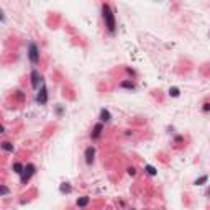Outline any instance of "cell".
<instances>
[{
    "label": "cell",
    "instance_id": "9c48e42d",
    "mask_svg": "<svg viewBox=\"0 0 210 210\" xmlns=\"http://www.w3.org/2000/svg\"><path fill=\"white\" fill-rule=\"evenodd\" d=\"M120 87L122 89H128V90H135L136 84L133 82V80H123V82H120Z\"/></svg>",
    "mask_w": 210,
    "mask_h": 210
},
{
    "label": "cell",
    "instance_id": "5b68a950",
    "mask_svg": "<svg viewBox=\"0 0 210 210\" xmlns=\"http://www.w3.org/2000/svg\"><path fill=\"white\" fill-rule=\"evenodd\" d=\"M86 164L87 166H90V164L94 163V156H95V148L94 146H89V148L86 149Z\"/></svg>",
    "mask_w": 210,
    "mask_h": 210
},
{
    "label": "cell",
    "instance_id": "e0dca14e",
    "mask_svg": "<svg viewBox=\"0 0 210 210\" xmlns=\"http://www.w3.org/2000/svg\"><path fill=\"white\" fill-rule=\"evenodd\" d=\"M8 187H5V185H2V187H0V195H2V197H3V195H7V194H8Z\"/></svg>",
    "mask_w": 210,
    "mask_h": 210
},
{
    "label": "cell",
    "instance_id": "6da1fadb",
    "mask_svg": "<svg viewBox=\"0 0 210 210\" xmlns=\"http://www.w3.org/2000/svg\"><path fill=\"white\" fill-rule=\"evenodd\" d=\"M102 18H104L105 28H107L108 33H115V30H117L115 13H113V10L110 8V5H108V3H104V5H102Z\"/></svg>",
    "mask_w": 210,
    "mask_h": 210
},
{
    "label": "cell",
    "instance_id": "44dd1931",
    "mask_svg": "<svg viewBox=\"0 0 210 210\" xmlns=\"http://www.w3.org/2000/svg\"><path fill=\"white\" fill-rule=\"evenodd\" d=\"M207 195H208V197H210V189H208V190H207Z\"/></svg>",
    "mask_w": 210,
    "mask_h": 210
},
{
    "label": "cell",
    "instance_id": "8992f818",
    "mask_svg": "<svg viewBox=\"0 0 210 210\" xmlns=\"http://www.w3.org/2000/svg\"><path fill=\"white\" fill-rule=\"evenodd\" d=\"M102 131H104V123H102V122H99V123H97L95 127H94L92 133H90L92 140H99V138H100V135H102Z\"/></svg>",
    "mask_w": 210,
    "mask_h": 210
},
{
    "label": "cell",
    "instance_id": "9a60e30c",
    "mask_svg": "<svg viewBox=\"0 0 210 210\" xmlns=\"http://www.w3.org/2000/svg\"><path fill=\"white\" fill-rule=\"evenodd\" d=\"M59 189H61V192H62V194H69V192H71L72 190V187H71V185H69V184H61V187H59Z\"/></svg>",
    "mask_w": 210,
    "mask_h": 210
},
{
    "label": "cell",
    "instance_id": "30bf717a",
    "mask_svg": "<svg viewBox=\"0 0 210 210\" xmlns=\"http://www.w3.org/2000/svg\"><path fill=\"white\" fill-rule=\"evenodd\" d=\"M89 200H90V199L87 197V195H84V197H79L77 199V202H76V204H77V207H87V205H89Z\"/></svg>",
    "mask_w": 210,
    "mask_h": 210
},
{
    "label": "cell",
    "instance_id": "5bb4252c",
    "mask_svg": "<svg viewBox=\"0 0 210 210\" xmlns=\"http://www.w3.org/2000/svg\"><path fill=\"white\" fill-rule=\"evenodd\" d=\"M145 169H146V172H148L149 176H156V174H158V171H156L154 166H149V164H146Z\"/></svg>",
    "mask_w": 210,
    "mask_h": 210
},
{
    "label": "cell",
    "instance_id": "52a82bcc",
    "mask_svg": "<svg viewBox=\"0 0 210 210\" xmlns=\"http://www.w3.org/2000/svg\"><path fill=\"white\" fill-rule=\"evenodd\" d=\"M31 87H33V89H38V84L41 82V74L38 71H31Z\"/></svg>",
    "mask_w": 210,
    "mask_h": 210
},
{
    "label": "cell",
    "instance_id": "2e32d148",
    "mask_svg": "<svg viewBox=\"0 0 210 210\" xmlns=\"http://www.w3.org/2000/svg\"><path fill=\"white\" fill-rule=\"evenodd\" d=\"M179 94H181L179 87H171L169 89V95L171 97H179Z\"/></svg>",
    "mask_w": 210,
    "mask_h": 210
},
{
    "label": "cell",
    "instance_id": "ffe728a7",
    "mask_svg": "<svg viewBox=\"0 0 210 210\" xmlns=\"http://www.w3.org/2000/svg\"><path fill=\"white\" fill-rule=\"evenodd\" d=\"M204 110H205V112L210 110V104H205V105H204Z\"/></svg>",
    "mask_w": 210,
    "mask_h": 210
},
{
    "label": "cell",
    "instance_id": "8fae6325",
    "mask_svg": "<svg viewBox=\"0 0 210 210\" xmlns=\"http://www.w3.org/2000/svg\"><path fill=\"white\" fill-rule=\"evenodd\" d=\"M2 149H3V151H7V153H13V149H15V148H13L12 143L3 141V143H2Z\"/></svg>",
    "mask_w": 210,
    "mask_h": 210
},
{
    "label": "cell",
    "instance_id": "4fadbf2b",
    "mask_svg": "<svg viewBox=\"0 0 210 210\" xmlns=\"http://www.w3.org/2000/svg\"><path fill=\"white\" fill-rule=\"evenodd\" d=\"M207 181H208V176H200L199 179H195V181H194V184H195V185H204L205 182H207Z\"/></svg>",
    "mask_w": 210,
    "mask_h": 210
},
{
    "label": "cell",
    "instance_id": "3957f363",
    "mask_svg": "<svg viewBox=\"0 0 210 210\" xmlns=\"http://www.w3.org/2000/svg\"><path fill=\"white\" fill-rule=\"evenodd\" d=\"M28 59L31 64H38L40 62V48L36 46V43L28 44Z\"/></svg>",
    "mask_w": 210,
    "mask_h": 210
},
{
    "label": "cell",
    "instance_id": "7a4b0ae2",
    "mask_svg": "<svg viewBox=\"0 0 210 210\" xmlns=\"http://www.w3.org/2000/svg\"><path fill=\"white\" fill-rule=\"evenodd\" d=\"M34 172H36V166H34V164H31V163L26 164L25 169H23V172H22V176H20V177H22V179H20V184L25 185L28 181L34 176Z\"/></svg>",
    "mask_w": 210,
    "mask_h": 210
},
{
    "label": "cell",
    "instance_id": "ac0fdd59",
    "mask_svg": "<svg viewBox=\"0 0 210 210\" xmlns=\"http://www.w3.org/2000/svg\"><path fill=\"white\" fill-rule=\"evenodd\" d=\"M128 174H130V176H135V174H136V169H135V167H128Z\"/></svg>",
    "mask_w": 210,
    "mask_h": 210
},
{
    "label": "cell",
    "instance_id": "d6986e66",
    "mask_svg": "<svg viewBox=\"0 0 210 210\" xmlns=\"http://www.w3.org/2000/svg\"><path fill=\"white\" fill-rule=\"evenodd\" d=\"M127 72H128V74H131V76H135V71H133V69H130V68H127Z\"/></svg>",
    "mask_w": 210,
    "mask_h": 210
},
{
    "label": "cell",
    "instance_id": "7c38bea8",
    "mask_svg": "<svg viewBox=\"0 0 210 210\" xmlns=\"http://www.w3.org/2000/svg\"><path fill=\"white\" fill-rule=\"evenodd\" d=\"M23 169H25V166H23L22 163H13V171H15L16 174H20V176H22Z\"/></svg>",
    "mask_w": 210,
    "mask_h": 210
},
{
    "label": "cell",
    "instance_id": "ba28073f",
    "mask_svg": "<svg viewBox=\"0 0 210 210\" xmlns=\"http://www.w3.org/2000/svg\"><path fill=\"white\" fill-rule=\"evenodd\" d=\"M99 118H100V122H102V123H108V122L112 120V115H110V112H108L107 108H102V110H100Z\"/></svg>",
    "mask_w": 210,
    "mask_h": 210
},
{
    "label": "cell",
    "instance_id": "277c9868",
    "mask_svg": "<svg viewBox=\"0 0 210 210\" xmlns=\"http://www.w3.org/2000/svg\"><path fill=\"white\" fill-rule=\"evenodd\" d=\"M36 102L40 105H46L48 104V89H46V86H41L40 92H38V95H36Z\"/></svg>",
    "mask_w": 210,
    "mask_h": 210
}]
</instances>
